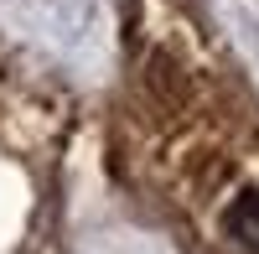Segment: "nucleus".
Segmentation results:
<instances>
[{
  "label": "nucleus",
  "instance_id": "obj_1",
  "mask_svg": "<svg viewBox=\"0 0 259 254\" xmlns=\"http://www.w3.org/2000/svg\"><path fill=\"white\" fill-rule=\"evenodd\" d=\"M223 228H228V239H239L249 254H259V192L233 197V207H228Z\"/></svg>",
  "mask_w": 259,
  "mask_h": 254
}]
</instances>
